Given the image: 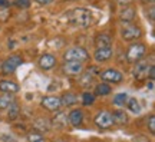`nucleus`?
Listing matches in <instances>:
<instances>
[{
  "label": "nucleus",
  "mask_w": 155,
  "mask_h": 142,
  "mask_svg": "<svg viewBox=\"0 0 155 142\" xmlns=\"http://www.w3.org/2000/svg\"><path fill=\"white\" fill-rule=\"evenodd\" d=\"M55 65H56V58L53 55L45 53V55L40 56V59H39V66H40L43 71H49V69H52Z\"/></svg>",
  "instance_id": "12"
},
{
  "label": "nucleus",
  "mask_w": 155,
  "mask_h": 142,
  "mask_svg": "<svg viewBox=\"0 0 155 142\" xmlns=\"http://www.w3.org/2000/svg\"><path fill=\"white\" fill-rule=\"evenodd\" d=\"M17 115H19V106H17V104L13 101L10 104V111H9V118L10 119H16Z\"/></svg>",
  "instance_id": "23"
},
{
  "label": "nucleus",
  "mask_w": 155,
  "mask_h": 142,
  "mask_svg": "<svg viewBox=\"0 0 155 142\" xmlns=\"http://www.w3.org/2000/svg\"><path fill=\"white\" fill-rule=\"evenodd\" d=\"M141 29L134 25V23H125L121 29V36L124 40L127 42H132V40H137L138 38H141Z\"/></svg>",
  "instance_id": "3"
},
{
  "label": "nucleus",
  "mask_w": 155,
  "mask_h": 142,
  "mask_svg": "<svg viewBox=\"0 0 155 142\" xmlns=\"http://www.w3.org/2000/svg\"><path fill=\"white\" fill-rule=\"evenodd\" d=\"M150 2H154V0H150Z\"/></svg>",
  "instance_id": "34"
},
{
  "label": "nucleus",
  "mask_w": 155,
  "mask_h": 142,
  "mask_svg": "<svg viewBox=\"0 0 155 142\" xmlns=\"http://www.w3.org/2000/svg\"><path fill=\"white\" fill-rule=\"evenodd\" d=\"M145 45L142 43H134L129 46V49L127 52V60L129 63H135V62H138V60L142 59V56L145 55Z\"/></svg>",
  "instance_id": "4"
},
{
  "label": "nucleus",
  "mask_w": 155,
  "mask_h": 142,
  "mask_svg": "<svg viewBox=\"0 0 155 142\" xmlns=\"http://www.w3.org/2000/svg\"><path fill=\"white\" fill-rule=\"evenodd\" d=\"M135 15H137L135 9H132V7H125V9L121 12L119 19H121L122 22L128 23V22H131V20H134V19H135Z\"/></svg>",
  "instance_id": "16"
},
{
  "label": "nucleus",
  "mask_w": 155,
  "mask_h": 142,
  "mask_svg": "<svg viewBox=\"0 0 155 142\" xmlns=\"http://www.w3.org/2000/svg\"><path fill=\"white\" fill-rule=\"evenodd\" d=\"M68 119H69V122H71L75 128H78V126L82 125V122H83V112L81 109L71 111V112H69V116H68Z\"/></svg>",
  "instance_id": "13"
},
{
  "label": "nucleus",
  "mask_w": 155,
  "mask_h": 142,
  "mask_svg": "<svg viewBox=\"0 0 155 142\" xmlns=\"http://www.w3.org/2000/svg\"><path fill=\"white\" fill-rule=\"evenodd\" d=\"M0 91L6 93H16L19 92V85L13 81H0Z\"/></svg>",
  "instance_id": "14"
},
{
  "label": "nucleus",
  "mask_w": 155,
  "mask_h": 142,
  "mask_svg": "<svg viewBox=\"0 0 155 142\" xmlns=\"http://www.w3.org/2000/svg\"><path fill=\"white\" fill-rule=\"evenodd\" d=\"M22 63H23L22 56L13 55V56H10V58H7V59L3 62V65H2V72H3L5 75H10V73H13Z\"/></svg>",
  "instance_id": "5"
},
{
  "label": "nucleus",
  "mask_w": 155,
  "mask_h": 142,
  "mask_svg": "<svg viewBox=\"0 0 155 142\" xmlns=\"http://www.w3.org/2000/svg\"><path fill=\"white\" fill-rule=\"evenodd\" d=\"M0 141L2 142H17L15 138L9 134H0Z\"/></svg>",
  "instance_id": "28"
},
{
  "label": "nucleus",
  "mask_w": 155,
  "mask_h": 142,
  "mask_svg": "<svg viewBox=\"0 0 155 142\" xmlns=\"http://www.w3.org/2000/svg\"><path fill=\"white\" fill-rule=\"evenodd\" d=\"M53 0H36V3H39V5H42V6H45V5H49V3H52Z\"/></svg>",
  "instance_id": "31"
},
{
  "label": "nucleus",
  "mask_w": 155,
  "mask_h": 142,
  "mask_svg": "<svg viewBox=\"0 0 155 142\" xmlns=\"http://www.w3.org/2000/svg\"><path fill=\"white\" fill-rule=\"evenodd\" d=\"M148 126H150V131L154 134V132H155V116H150V121H148Z\"/></svg>",
  "instance_id": "29"
},
{
  "label": "nucleus",
  "mask_w": 155,
  "mask_h": 142,
  "mask_svg": "<svg viewBox=\"0 0 155 142\" xmlns=\"http://www.w3.org/2000/svg\"><path fill=\"white\" fill-rule=\"evenodd\" d=\"M112 115V119H114V124H118V125H124L128 122V115L125 114V111H114Z\"/></svg>",
  "instance_id": "17"
},
{
  "label": "nucleus",
  "mask_w": 155,
  "mask_h": 142,
  "mask_svg": "<svg viewBox=\"0 0 155 142\" xmlns=\"http://www.w3.org/2000/svg\"><path fill=\"white\" fill-rule=\"evenodd\" d=\"M151 65H148L144 60H138L137 62V66L134 69V76L137 79H144V78L148 76V71H150Z\"/></svg>",
  "instance_id": "11"
},
{
  "label": "nucleus",
  "mask_w": 155,
  "mask_h": 142,
  "mask_svg": "<svg viewBox=\"0 0 155 142\" xmlns=\"http://www.w3.org/2000/svg\"><path fill=\"white\" fill-rule=\"evenodd\" d=\"M95 124L98 128L101 129H108V128H111L114 125V119H112V115L111 112H108V111H101L98 114L95 115Z\"/></svg>",
  "instance_id": "6"
},
{
  "label": "nucleus",
  "mask_w": 155,
  "mask_h": 142,
  "mask_svg": "<svg viewBox=\"0 0 155 142\" xmlns=\"http://www.w3.org/2000/svg\"><path fill=\"white\" fill-rule=\"evenodd\" d=\"M83 98V105H92L95 102V95L91 92H85L82 95Z\"/></svg>",
  "instance_id": "26"
},
{
  "label": "nucleus",
  "mask_w": 155,
  "mask_h": 142,
  "mask_svg": "<svg viewBox=\"0 0 155 142\" xmlns=\"http://www.w3.org/2000/svg\"><path fill=\"white\" fill-rule=\"evenodd\" d=\"M62 101V106H71V105H75L78 102V98L76 95L72 92H66L63 96L61 98Z\"/></svg>",
  "instance_id": "19"
},
{
  "label": "nucleus",
  "mask_w": 155,
  "mask_h": 142,
  "mask_svg": "<svg viewBox=\"0 0 155 142\" xmlns=\"http://www.w3.org/2000/svg\"><path fill=\"white\" fill-rule=\"evenodd\" d=\"M127 106H128V109L131 111L132 114H135V115H138V114H141V106H139V102L137 101L135 98H128V101H127Z\"/></svg>",
  "instance_id": "21"
},
{
  "label": "nucleus",
  "mask_w": 155,
  "mask_h": 142,
  "mask_svg": "<svg viewBox=\"0 0 155 142\" xmlns=\"http://www.w3.org/2000/svg\"><path fill=\"white\" fill-rule=\"evenodd\" d=\"M68 20L78 26V28H89L91 23H92V13L91 10L81 7V9H75L71 13H68Z\"/></svg>",
  "instance_id": "1"
},
{
  "label": "nucleus",
  "mask_w": 155,
  "mask_h": 142,
  "mask_svg": "<svg viewBox=\"0 0 155 142\" xmlns=\"http://www.w3.org/2000/svg\"><path fill=\"white\" fill-rule=\"evenodd\" d=\"M66 122H68L66 116H65L63 114H59L58 115V118L55 119V125H56V128H63V126L66 125Z\"/></svg>",
  "instance_id": "25"
},
{
  "label": "nucleus",
  "mask_w": 155,
  "mask_h": 142,
  "mask_svg": "<svg viewBox=\"0 0 155 142\" xmlns=\"http://www.w3.org/2000/svg\"><path fill=\"white\" fill-rule=\"evenodd\" d=\"M15 101L13 98V93H0V109H6V108H9L10 104Z\"/></svg>",
  "instance_id": "18"
},
{
  "label": "nucleus",
  "mask_w": 155,
  "mask_h": 142,
  "mask_svg": "<svg viewBox=\"0 0 155 142\" xmlns=\"http://www.w3.org/2000/svg\"><path fill=\"white\" fill-rule=\"evenodd\" d=\"M28 139L29 142H46V139L40 134H36V132H30L28 135Z\"/></svg>",
  "instance_id": "24"
},
{
  "label": "nucleus",
  "mask_w": 155,
  "mask_h": 142,
  "mask_svg": "<svg viewBox=\"0 0 155 142\" xmlns=\"http://www.w3.org/2000/svg\"><path fill=\"white\" fill-rule=\"evenodd\" d=\"M116 2H118L121 6H128L131 2H132V0H116Z\"/></svg>",
  "instance_id": "32"
},
{
  "label": "nucleus",
  "mask_w": 155,
  "mask_h": 142,
  "mask_svg": "<svg viewBox=\"0 0 155 142\" xmlns=\"http://www.w3.org/2000/svg\"><path fill=\"white\" fill-rule=\"evenodd\" d=\"M63 59L65 60H75V62H81V63H82V62L89 59V53L83 49V48L75 46V48H69V49L65 52Z\"/></svg>",
  "instance_id": "2"
},
{
  "label": "nucleus",
  "mask_w": 155,
  "mask_h": 142,
  "mask_svg": "<svg viewBox=\"0 0 155 142\" xmlns=\"http://www.w3.org/2000/svg\"><path fill=\"white\" fill-rule=\"evenodd\" d=\"M127 101H128V93L121 92V93H118V95H115L114 105H116V106H124V105L127 104Z\"/></svg>",
  "instance_id": "22"
},
{
  "label": "nucleus",
  "mask_w": 155,
  "mask_h": 142,
  "mask_svg": "<svg viewBox=\"0 0 155 142\" xmlns=\"http://www.w3.org/2000/svg\"><path fill=\"white\" fill-rule=\"evenodd\" d=\"M114 55V50H112V46H106V48H98L95 50V60L96 62H106L109 60Z\"/></svg>",
  "instance_id": "10"
},
{
  "label": "nucleus",
  "mask_w": 155,
  "mask_h": 142,
  "mask_svg": "<svg viewBox=\"0 0 155 142\" xmlns=\"http://www.w3.org/2000/svg\"><path fill=\"white\" fill-rule=\"evenodd\" d=\"M15 5L17 7H22V9H28L29 6H30V0H16Z\"/></svg>",
  "instance_id": "27"
},
{
  "label": "nucleus",
  "mask_w": 155,
  "mask_h": 142,
  "mask_svg": "<svg viewBox=\"0 0 155 142\" xmlns=\"http://www.w3.org/2000/svg\"><path fill=\"white\" fill-rule=\"evenodd\" d=\"M55 142H65V141H62V139H58V141H55Z\"/></svg>",
  "instance_id": "33"
},
{
  "label": "nucleus",
  "mask_w": 155,
  "mask_h": 142,
  "mask_svg": "<svg viewBox=\"0 0 155 142\" xmlns=\"http://www.w3.org/2000/svg\"><path fill=\"white\" fill-rule=\"evenodd\" d=\"M9 6H10L9 0H0V7H9Z\"/></svg>",
  "instance_id": "30"
},
{
  "label": "nucleus",
  "mask_w": 155,
  "mask_h": 142,
  "mask_svg": "<svg viewBox=\"0 0 155 142\" xmlns=\"http://www.w3.org/2000/svg\"><path fill=\"white\" fill-rule=\"evenodd\" d=\"M42 106H43L45 109L56 112V111H59L62 108V101L58 96H45L42 99Z\"/></svg>",
  "instance_id": "8"
},
{
  "label": "nucleus",
  "mask_w": 155,
  "mask_h": 142,
  "mask_svg": "<svg viewBox=\"0 0 155 142\" xmlns=\"http://www.w3.org/2000/svg\"><path fill=\"white\" fill-rule=\"evenodd\" d=\"M95 43H96L98 48H106V46H112V39L109 35L102 33V35H98V36H96Z\"/></svg>",
  "instance_id": "15"
},
{
  "label": "nucleus",
  "mask_w": 155,
  "mask_h": 142,
  "mask_svg": "<svg viewBox=\"0 0 155 142\" xmlns=\"http://www.w3.org/2000/svg\"><path fill=\"white\" fill-rule=\"evenodd\" d=\"M111 86L108 85V83H99L96 89H95V96L98 95V96H106V95H109L111 93Z\"/></svg>",
  "instance_id": "20"
},
{
  "label": "nucleus",
  "mask_w": 155,
  "mask_h": 142,
  "mask_svg": "<svg viewBox=\"0 0 155 142\" xmlns=\"http://www.w3.org/2000/svg\"><path fill=\"white\" fill-rule=\"evenodd\" d=\"M62 71L65 72L66 75H71V76H78L81 75L83 71V66L81 62H75V60H66L65 65L62 68Z\"/></svg>",
  "instance_id": "7"
},
{
  "label": "nucleus",
  "mask_w": 155,
  "mask_h": 142,
  "mask_svg": "<svg viewBox=\"0 0 155 142\" xmlns=\"http://www.w3.org/2000/svg\"><path fill=\"white\" fill-rule=\"evenodd\" d=\"M101 76H102L104 81L112 82V83H119V82H122V79H124L122 73L119 71H116V69H106V71H104L101 73Z\"/></svg>",
  "instance_id": "9"
}]
</instances>
